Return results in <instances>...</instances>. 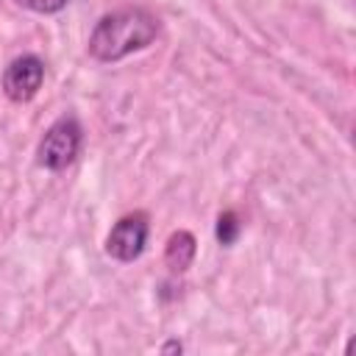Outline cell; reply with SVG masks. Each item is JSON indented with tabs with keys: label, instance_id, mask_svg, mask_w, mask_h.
<instances>
[{
	"label": "cell",
	"instance_id": "6da1fadb",
	"mask_svg": "<svg viewBox=\"0 0 356 356\" xmlns=\"http://www.w3.org/2000/svg\"><path fill=\"white\" fill-rule=\"evenodd\" d=\"M159 36V17L147 8H120L97 19L89 33V56L97 61H120L145 50Z\"/></svg>",
	"mask_w": 356,
	"mask_h": 356
},
{
	"label": "cell",
	"instance_id": "7a4b0ae2",
	"mask_svg": "<svg viewBox=\"0 0 356 356\" xmlns=\"http://www.w3.org/2000/svg\"><path fill=\"white\" fill-rule=\"evenodd\" d=\"M81 139H83V131H81V122L75 117H61L56 120L42 142H39V164L47 167V170H64L75 161L78 150H81Z\"/></svg>",
	"mask_w": 356,
	"mask_h": 356
},
{
	"label": "cell",
	"instance_id": "3957f363",
	"mask_svg": "<svg viewBox=\"0 0 356 356\" xmlns=\"http://www.w3.org/2000/svg\"><path fill=\"white\" fill-rule=\"evenodd\" d=\"M147 217L145 214H125L122 220L114 222V228L106 236V253L117 261H134L145 253L147 245Z\"/></svg>",
	"mask_w": 356,
	"mask_h": 356
},
{
	"label": "cell",
	"instance_id": "277c9868",
	"mask_svg": "<svg viewBox=\"0 0 356 356\" xmlns=\"http://www.w3.org/2000/svg\"><path fill=\"white\" fill-rule=\"evenodd\" d=\"M42 81H44V61L39 56H19L6 67L0 86H3V95L8 100L28 103L36 97Z\"/></svg>",
	"mask_w": 356,
	"mask_h": 356
},
{
	"label": "cell",
	"instance_id": "5b68a950",
	"mask_svg": "<svg viewBox=\"0 0 356 356\" xmlns=\"http://www.w3.org/2000/svg\"><path fill=\"white\" fill-rule=\"evenodd\" d=\"M195 259V236L189 231H175L170 239H167V248H164V261L172 273H184Z\"/></svg>",
	"mask_w": 356,
	"mask_h": 356
},
{
	"label": "cell",
	"instance_id": "8992f818",
	"mask_svg": "<svg viewBox=\"0 0 356 356\" xmlns=\"http://www.w3.org/2000/svg\"><path fill=\"white\" fill-rule=\"evenodd\" d=\"M239 231H242V222H239V217L234 211H222L217 217V242L220 245H234Z\"/></svg>",
	"mask_w": 356,
	"mask_h": 356
},
{
	"label": "cell",
	"instance_id": "52a82bcc",
	"mask_svg": "<svg viewBox=\"0 0 356 356\" xmlns=\"http://www.w3.org/2000/svg\"><path fill=\"white\" fill-rule=\"evenodd\" d=\"M14 3L36 14H58L70 0H14Z\"/></svg>",
	"mask_w": 356,
	"mask_h": 356
}]
</instances>
